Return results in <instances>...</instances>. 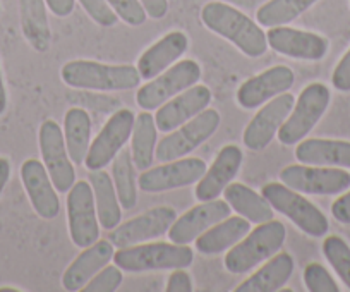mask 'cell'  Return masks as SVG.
<instances>
[{
    "instance_id": "d6a6232c",
    "label": "cell",
    "mask_w": 350,
    "mask_h": 292,
    "mask_svg": "<svg viewBox=\"0 0 350 292\" xmlns=\"http://www.w3.org/2000/svg\"><path fill=\"white\" fill-rule=\"evenodd\" d=\"M134 169L136 165L133 162L131 150L122 148L112 160V181L122 210H133L137 203V181Z\"/></svg>"
},
{
    "instance_id": "3957f363",
    "label": "cell",
    "mask_w": 350,
    "mask_h": 292,
    "mask_svg": "<svg viewBox=\"0 0 350 292\" xmlns=\"http://www.w3.org/2000/svg\"><path fill=\"white\" fill-rule=\"evenodd\" d=\"M287 229L280 220H268L249 230L235 246L225 254V268L234 275H244L254 270L259 263L270 260L282 250Z\"/></svg>"
},
{
    "instance_id": "ac0fdd59",
    "label": "cell",
    "mask_w": 350,
    "mask_h": 292,
    "mask_svg": "<svg viewBox=\"0 0 350 292\" xmlns=\"http://www.w3.org/2000/svg\"><path fill=\"white\" fill-rule=\"evenodd\" d=\"M230 204L225 200L201 201V204L189 208L183 215L175 218V222L168 229V239L175 244L194 243L211 226L224 218L230 217Z\"/></svg>"
},
{
    "instance_id": "9a60e30c",
    "label": "cell",
    "mask_w": 350,
    "mask_h": 292,
    "mask_svg": "<svg viewBox=\"0 0 350 292\" xmlns=\"http://www.w3.org/2000/svg\"><path fill=\"white\" fill-rule=\"evenodd\" d=\"M175 218H177L175 208L167 207V204L154 207L131 218L126 224H120L116 229L109 230V241L116 248H126L157 239L168 233Z\"/></svg>"
},
{
    "instance_id": "9c48e42d",
    "label": "cell",
    "mask_w": 350,
    "mask_h": 292,
    "mask_svg": "<svg viewBox=\"0 0 350 292\" xmlns=\"http://www.w3.org/2000/svg\"><path fill=\"white\" fill-rule=\"evenodd\" d=\"M67 224L74 246L88 248L100 239L95 194L90 181H79L67 191Z\"/></svg>"
},
{
    "instance_id": "277c9868",
    "label": "cell",
    "mask_w": 350,
    "mask_h": 292,
    "mask_svg": "<svg viewBox=\"0 0 350 292\" xmlns=\"http://www.w3.org/2000/svg\"><path fill=\"white\" fill-rule=\"evenodd\" d=\"M194 261V251L189 244L148 243L119 248L113 253V263L122 271L143 274V271L177 270L189 268Z\"/></svg>"
},
{
    "instance_id": "f6af8a7d",
    "label": "cell",
    "mask_w": 350,
    "mask_h": 292,
    "mask_svg": "<svg viewBox=\"0 0 350 292\" xmlns=\"http://www.w3.org/2000/svg\"><path fill=\"white\" fill-rule=\"evenodd\" d=\"M5 110H8V92H5L2 67H0V116H4Z\"/></svg>"
},
{
    "instance_id": "7dc6e473",
    "label": "cell",
    "mask_w": 350,
    "mask_h": 292,
    "mask_svg": "<svg viewBox=\"0 0 350 292\" xmlns=\"http://www.w3.org/2000/svg\"><path fill=\"white\" fill-rule=\"evenodd\" d=\"M0 12H2V8H0Z\"/></svg>"
},
{
    "instance_id": "7c38bea8",
    "label": "cell",
    "mask_w": 350,
    "mask_h": 292,
    "mask_svg": "<svg viewBox=\"0 0 350 292\" xmlns=\"http://www.w3.org/2000/svg\"><path fill=\"white\" fill-rule=\"evenodd\" d=\"M136 116L129 109H119L110 116L93 143L90 144L84 165L88 170L105 169L119 155L133 134Z\"/></svg>"
},
{
    "instance_id": "74e56055",
    "label": "cell",
    "mask_w": 350,
    "mask_h": 292,
    "mask_svg": "<svg viewBox=\"0 0 350 292\" xmlns=\"http://www.w3.org/2000/svg\"><path fill=\"white\" fill-rule=\"evenodd\" d=\"M79 4L83 5L86 14L102 28H112L119 23V18L107 0H79Z\"/></svg>"
},
{
    "instance_id": "b9f144b4",
    "label": "cell",
    "mask_w": 350,
    "mask_h": 292,
    "mask_svg": "<svg viewBox=\"0 0 350 292\" xmlns=\"http://www.w3.org/2000/svg\"><path fill=\"white\" fill-rule=\"evenodd\" d=\"M148 18L151 19H163L168 12V0H141Z\"/></svg>"
},
{
    "instance_id": "8d00e7d4",
    "label": "cell",
    "mask_w": 350,
    "mask_h": 292,
    "mask_svg": "<svg viewBox=\"0 0 350 292\" xmlns=\"http://www.w3.org/2000/svg\"><path fill=\"white\" fill-rule=\"evenodd\" d=\"M117 18L129 26H143L148 14L141 0H107Z\"/></svg>"
},
{
    "instance_id": "1f68e13d",
    "label": "cell",
    "mask_w": 350,
    "mask_h": 292,
    "mask_svg": "<svg viewBox=\"0 0 350 292\" xmlns=\"http://www.w3.org/2000/svg\"><path fill=\"white\" fill-rule=\"evenodd\" d=\"M318 0H267L256 11V21L265 28L287 26L312 8Z\"/></svg>"
},
{
    "instance_id": "cb8c5ba5",
    "label": "cell",
    "mask_w": 350,
    "mask_h": 292,
    "mask_svg": "<svg viewBox=\"0 0 350 292\" xmlns=\"http://www.w3.org/2000/svg\"><path fill=\"white\" fill-rule=\"evenodd\" d=\"M295 159L306 165L350 169V141L309 137L295 146Z\"/></svg>"
},
{
    "instance_id": "44dd1931",
    "label": "cell",
    "mask_w": 350,
    "mask_h": 292,
    "mask_svg": "<svg viewBox=\"0 0 350 292\" xmlns=\"http://www.w3.org/2000/svg\"><path fill=\"white\" fill-rule=\"evenodd\" d=\"M244 153L237 144H225L218 152L217 159L211 163L210 169H206L204 176L196 183L194 196L198 201L217 200L220 194H224L225 187L234 181L241 170Z\"/></svg>"
},
{
    "instance_id": "836d02e7",
    "label": "cell",
    "mask_w": 350,
    "mask_h": 292,
    "mask_svg": "<svg viewBox=\"0 0 350 292\" xmlns=\"http://www.w3.org/2000/svg\"><path fill=\"white\" fill-rule=\"evenodd\" d=\"M323 254L343 284L350 289V246L340 236H328L323 241Z\"/></svg>"
},
{
    "instance_id": "e575fe53",
    "label": "cell",
    "mask_w": 350,
    "mask_h": 292,
    "mask_svg": "<svg viewBox=\"0 0 350 292\" xmlns=\"http://www.w3.org/2000/svg\"><path fill=\"white\" fill-rule=\"evenodd\" d=\"M304 284L309 292H338L340 287L335 278L321 263H309L304 268Z\"/></svg>"
},
{
    "instance_id": "ba28073f",
    "label": "cell",
    "mask_w": 350,
    "mask_h": 292,
    "mask_svg": "<svg viewBox=\"0 0 350 292\" xmlns=\"http://www.w3.org/2000/svg\"><path fill=\"white\" fill-rule=\"evenodd\" d=\"M201 66L193 59L180 60L165 69L157 78L146 81L136 93L137 105L143 110H157L175 95L183 93L184 90L198 85L201 79Z\"/></svg>"
},
{
    "instance_id": "5b68a950",
    "label": "cell",
    "mask_w": 350,
    "mask_h": 292,
    "mask_svg": "<svg viewBox=\"0 0 350 292\" xmlns=\"http://www.w3.org/2000/svg\"><path fill=\"white\" fill-rule=\"evenodd\" d=\"M261 194L273 210L285 215L304 234L311 237L326 236L329 229L328 218L316 204L302 196V193L285 186L284 183H268L261 187Z\"/></svg>"
},
{
    "instance_id": "4316f807",
    "label": "cell",
    "mask_w": 350,
    "mask_h": 292,
    "mask_svg": "<svg viewBox=\"0 0 350 292\" xmlns=\"http://www.w3.org/2000/svg\"><path fill=\"white\" fill-rule=\"evenodd\" d=\"M45 0H19V18L26 42L40 53L49 52L52 47V29Z\"/></svg>"
},
{
    "instance_id": "83f0119b",
    "label": "cell",
    "mask_w": 350,
    "mask_h": 292,
    "mask_svg": "<svg viewBox=\"0 0 350 292\" xmlns=\"http://www.w3.org/2000/svg\"><path fill=\"white\" fill-rule=\"evenodd\" d=\"M224 198L232 210L241 217L247 218L251 224H265L273 220V207L262 194L242 183H230L224 191Z\"/></svg>"
},
{
    "instance_id": "d4e9b609",
    "label": "cell",
    "mask_w": 350,
    "mask_h": 292,
    "mask_svg": "<svg viewBox=\"0 0 350 292\" xmlns=\"http://www.w3.org/2000/svg\"><path fill=\"white\" fill-rule=\"evenodd\" d=\"M249 230H251V222L247 218L241 217V215L227 217L218 224H215V226H211L206 233H203L194 241L196 251H200L204 256H215V254L225 253L232 246H235Z\"/></svg>"
},
{
    "instance_id": "ffe728a7",
    "label": "cell",
    "mask_w": 350,
    "mask_h": 292,
    "mask_svg": "<svg viewBox=\"0 0 350 292\" xmlns=\"http://www.w3.org/2000/svg\"><path fill=\"white\" fill-rule=\"evenodd\" d=\"M21 181L36 215L45 220H53L60 213L59 191L53 186L43 162L36 159L25 160L21 165Z\"/></svg>"
},
{
    "instance_id": "603a6c76",
    "label": "cell",
    "mask_w": 350,
    "mask_h": 292,
    "mask_svg": "<svg viewBox=\"0 0 350 292\" xmlns=\"http://www.w3.org/2000/svg\"><path fill=\"white\" fill-rule=\"evenodd\" d=\"M116 246L109 239H98L92 246L84 248L83 253L66 268L62 275V287L69 292L83 291L103 267L113 261Z\"/></svg>"
},
{
    "instance_id": "52a82bcc",
    "label": "cell",
    "mask_w": 350,
    "mask_h": 292,
    "mask_svg": "<svg viewBox=\"0 0 350 292\" xmlns=\"http://www.w3.org/2000/svg\"><path fill=\"white\" fill-rule=\"evenodd\" d=\"M220 122L221 117L218 110L204 109L196 117L161 137L154 148V159L160 162H172L187 157L217 133Z\"/></svg>"
},
{
    "instance_id": "8992f818",
    "label": "cell",
    "mask_w": 350,
    "mask_h": 292,
    "mask_svg": "<svg viewBox=\"0 0 350 292\" xmlns=\"http://www.w3.org/2000/svg\"><path fill=\"white\" fill-rule=\"evenodd\" d=\"M332 100L328 86L323 83H311L301 92L295 100L294 109L285 119L284 126L278 131L277 137L285 146H294L301 143L316 127Z\"/></svg>"
},
{
    "instance_id": "ab89813d",
    "label": "cell",
    "mask_w": 350,
    "mask_h": 292,
    "mask_svg": "<svg viewBox=\"0 0 350 292\" xmlns=\"http://www.w3.org/2000/svg\"><path fill=\"white\" fill-rule=\"evenodd\" d=\"M193 289V278L187 274L186 268H177L168 275L167 287H165L167 292H191Z\"/></svg>"
},
{
    "instance_id": "ee69618b",
    "label": "cell",
    "mask_w": 350,
    "mask_h": 292,
    "mask_svg": "<svg viewBox=\"0 0 350 292\" xmlns=\"http://www.w3.org/2000/svg\"><path fill=\"white\" fill-rule=\"evenodd\" d=\"M11 162L5 157H0V194L4 193V187L8 186L9 179H11Z\"/></svg>"
},
{
    "instance_id": "f1b7e54d",
    "label": "cell",
    "mask_w": 350,
    "mask_h": 292,
    "mask_svg": "<svg viewBox=\"0 0 350 292\" xmlns=\"http://www.w3.org/2000/svg\"><path fill=\"white\" fill-rule=\"evenodd\" d=\"M90 184H92L93 194H95L100 227L107 230L116 229L120 224V218H122V207H120L112 176L103 169L90 170Z\"/></svg>"
},
{
    "instance_id": "4dcf8cb0",
    "label": "cell",
    "mask_w": 350,
    "mask_h": 292,
    "mask_svg": "<svg viewBox=\"0 0 350 292\" xmlns=\"http://www.w3.org/2000/svg\"><path fill=\"white\" fill-rule=\"evenodd\" d=\"M157 124L154 116L150 110H143L136 116L133 134H131V155L137 170H146L154 162V148H157Z\"/></svg>"
},
{
    "instance_id": "60d3db41",
    "label": "cell",
    "mask_w": 350,
    "mask_h": 292,
    "mask_svg": "<svg viewBox=\"0 0 350 292\" xmlns=\"http://www.w3.org/2000/svg\"><path fill=\"white\" fill-rule=\"evenodd\" d=\"M332 215L336 222L350 226V191L336 198L332 204Z\"/></svg>"
},
{
    "instance_id": "7402d4cb",
    "label": "cell",
    "mask_w": 350,
    "mask_h": 292,
    "mask_svg": "<svg viewBox=\"0 0 350 292\" xmlns=\"http://www.w3.org/2000/svg\"><path fill=\"white\" fill-rule=\"evenodd\" d=\"M187 49H189V36L186 33L179 29L168 31L158 42L148 47L137 59L136 67L139 70L141 79L150 81L157 78L165 69L174 66L187 52Z\"/></svg>"
},
{
    "instance_id": "bcb514c9",
    "label": "cell",
    "mask_w": 350,
    "mask_h": 292,
    "mask_svg": "<svg viewBox=\"0 0 350 292\" xmlns=\"http://www.w3.org/2000/svg\"><path fill=\"white\" fill-rule=\"evenodd\" d=\"M221 2H227V4L239 5V8L254 9V8H259V5H261L262 2H267V0H221Z\"/></svg>"
},
{
    "instance_id": "2e32d148",
    "label": "cell",
    "mask_w": 350,
    "mask_h": 292,
    "mask_svg": "<svg viewBox=\"0 0 350 292\" xmlns=\"http://www.w3.org/2000/svg\"><path fill=\"white\" fill-rule=\"evenodd\" d=\"M295 75L288 66H273L245 79L237 90V103L245 110H254L294 86Z\"/></svg>"
},
{
    "instance_id": "e0dca14e",
    "label": "cell",
    "mask_w": 350,
    "mask_h": 292,
    "mask_svg": "<svg viewBox=\"0 0 350 292\" xmlns=\"http://www.w3.org/2000/svg\"><path fill=\"white\" fill-rule=\"evenodd\" d=\"M267 42L268 47L280 55L297 60H311V62L325 59L329 49L326 36L304 29L288 28V26L268 28Z\"/></svg>"
},
{
    "instance_id": "d590c367",
    "label": "cell",
    "mask_w": 350,
    "mask_h": 292,
    "mask_svg": "<svg viewBox=\"0 0 350 292\" xmlns=\"http://www.w3.org/2000/svg\"><path fill=\"white\" fill-rule=\"evenodd\" d=\"M124 274L116 263L103 267L92 280L83 287L84 292H113L120 287Z\"/></svg>"
},
{
    "instance_id": "5bb4252c",
    "label": "cell",
    "mask_w": 350,
    "mask_h": 292,
    "mask_svg": "<svg viewBox=\"0 0 350 292\" xmlns=\"http://www.w3.org/2000/svg\"><path fill=\"white\" fill-rule=\"evenodd\" d=\"M294 103L295 96L285 92L259 107L258 114L252 117L251 122L244 129L242 140H244L245 148H249L251 152H262L265 148H268L280 127L284 126L288 114L294 109Z\"/></svg>"
},
{
    "instance_id": "30bf717a",
    "label": "cell",
    "mask_w": 350,
    "mask_h": 292,
    "mask_svg": "<svg viewBox=\"0 0 350 292\" xmlns=\"http://www.w3.org/2000/svg\"><path fill=\"white\" fill-rule=\"evenodd\" d=\"M280 183L302 194L332 196L350 187V174L340 167L294 163L280 170Z\"/></svg>"
},
{
    "instance_id": "4fadbf2b",
    "label": "cell",
    "mask_w": 350,
    "mask_h": 292,
    "mask_svg": "<svg viewBox=\"0 0 350 292\" xmlns=\"http://www.w3.org/2000/svg\"><path fill=\"white\" fill-rule=\"evenodd\" d=\"M206 169V162L198 157H183L172 162H161L154 169H146L139 174L137 187L144 193L180 189L196 184L204 176Z\"/></svg>"
},
{
    "instance_id": "8fae6325",
    "label": "cell",
    "mask_w": 350,
    "mask_h": 292,
    "mask_svg": "<svg viewBox=\"0 0 350 292\" xmlns=\"http://www.w3.org/2000/svg\"><path fill=\"white\" fill-rule=\"evenodd\" d=\"M40 152L43 165L59 193H67L76 183V170L66 146L64 131L55 120L46 119L40 126Z\"/></svg>"
},
{
    "instance_id": "d6986e66",
    "label": "cell",
    "mask_w": 350,
    "mask_h": 292,
    "mask_svg": "<svg viewBox=\"0 0 350 292\" xmlns=\"http://www.w3.org/2000/svg\"><path fill=\"white\" fill-rule=\"evenodd\" d=\"M211 90L204 85H194L184 90L183 93L175 95L163 105L158 107L154 114V124L161 133H172L187 120L196 117L198 114L208 109L211 103Z\"/></svg>"
},
{
    "instance_id": "484cf974",
    "label": "cell",
    "mask_w": 350,
    "mask_h": 292,
    "mask_svg": "<svg viewBox=\"0 0 350 292\" xmlns=\"http://www.w3.org/2000/svg\"><path fill=\"white\" fill-rule=\"evenodd\" d=\"M294 258L288 253H277L267 260L258 271L237 285L235 292H275L280 291L294 274Z\"/></svg>"
},
{
    "instance_id": "f35d334b",
    "label": "cell",
    "mask_w": 350,
    "mask_h": 292,
    "mask_svg": "<svg viewBox=\"0 0 350 292\" xmlns=\"http://www.w3.org/2000/svg\"><path fill=\"white\" fill-rule=\"evenodd\" d=\"M332 83H333V88L338 90V92L342 93L350 92V49L347 50L345 55L340 59V62L336 64V67L333 69Z\"/></svg>"
},
{
    "instance_id": "f546056e",
    "label": "cell",
    "mask_w": 350,
    "mask_h": 292,
    "mask_svg": "<svg viewBox=\"0 0 350 292\" xmlns=\"http://www.w3.org/2000/svg\"><path fill=\"white\" fill-rule=\"evenodd\" d=\"M62 131L70 160L81 165L92 144V117L81 107H72L66 112Z\"/></svg>"
},
{
    "instance_id": "6da1fadb",
    "label": "cell",
    "mask_w": 350,
    "mask_h": 292,
    "mask_svg": "<svg viewBox=\"0 0 350 292\" xmlns=\"http://www.w3.org/2000/svg\"><path fill=\"white\" fill-rule=\"evenodd\" d=\"M201 23L211 33L234 43L251 59H258L267 53V33L262 31L258 23L232 4L221 0L208 2L201 9Z\"/></svg>"
},
{
    "instance_id": "7bdbcfd3",
    "label": "cell",
    "mask_w": 350,
    "mask_h": 292,
    "mask_svg": "<svg viewBox=\"0 0 350 292\" xmlns=\"http://www.w3.org/2000/svg\"><path fill=\"white\" fill-rule=\"evenodd\" d=\"M45 2L46 8L57 18H67V16L72 14L74 8H76V0H45Z\"/></svg>"
},
{
    "instance_id": "7a4b0ae2",
    "label": "cell",
    "mask_w": 350,
    "mask_h": 292,
    "mask_svg": "<svg viewBox=\"0 0 350 292\" xmlns=\"http://www.w3.org/2000/svg\"><path fill=\"white\" fill-rule=\"evenodd\" d=\"M60 78L70 88L103 93L129 92L141 83L139 70L131 64H103L84 59L64 64Z\"/></svg>"
}]
</instances>
